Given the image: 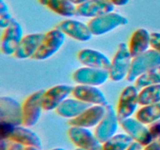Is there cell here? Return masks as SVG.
Segmentation results:
<instances>
[{
    "instance_id": "cell-5",
    "label": "cell",
    "mask_w": 160,
    "mask_h": 150,
    "mask_svg": "<svg viewBox=\"0 0 160 150\" xmlns=\"http://www.w3.org/2000/svg\"><path fill=\"white\" fill-rule=\"evenodd\" d=\"M138 95L139 89L134 84L126 86L122 90L116 107V112L120 122L136 113L138 107L140 106Z\"/></svg>"
},
{
    "instance_id": "cell-18",
    "label": "cell",
    "mask_w": 160,
    "mask_h": 150,
    "mask_svg": "<svg viewBox=\"0 0 160 150\" xmlns=\"http://www.w3.org/2000/svg\"><path fill=\"white\" fill-rule=\"evenodd\" d=\"M78 61L84 67L109 70L111 60L106 54L93 48H83L77 55Z\"/></svg>"
},
{
    "instance_id": "cell-17",
    "label": "cell",
    "mask_w": 160,
    "mask_h": 150,
    "mask_svg": "<svg viewBox=\"0 0 160 150\" xmlns=\"http://www.w3.org/2000/svg\"><path fill=\"white\" fill-rule=\"evenodd\" d=\"M114 9L115 6L108 0H88L77 6V16L92 19L114 12Z\"/></svg>"
},
{
    "instance_id": "cell-16",
    "label": "cell",
    "mask_w": 160,
    "mask_h": 150,
    "mask_svg": "<svg viewBox=\"0 0 160 150\" xmlns=\"http://www.w3.org/2000/svg\"><path fill=\"white\" fill-rule=\"evenodd\" d=\"M72 95L74 98L91 105L107 106L108 101L104 92L96 86L77 84L73 87Z\"/></svg>"
},
{
    "instance_id": "cell-13",
    "label": "cell",
    "mask_w": 160,
    "mask_h": 150,
    "mask_svg": "<svg viewBox=\"0 0 160 150\" xmlns=\"http://www.w3.org/2000/svg\"><path fill=\"white\" fill-rule=\"evenodd\" d=\"M0 121L23 125L22 104L10 96L0 97Z\"/></svg>"
},
{
    "instance_id": "cell-12",
    "label": "cell",
    "mask_w": 160,
    "mask_h": 150,
    "mask_svg": "<svg viewBox=\"0 0 160 150\" xmlns=\"http://www.w3.org/2000/svg\"><path fill=\"white\" fill-rule=\"evenodd\" d=\"M55 28L62 31L66 36L78 42H88L93 36L88 23L73 19L62 20Z\"/></svg>"
},
{
    "instance_id": "cell-9",
    "label": "cell",
    "mask_w": 160,
    "mask_h": 150,
    "mask_svg": "<svg viewBox=\"0 0 160 150\" xmlns=\"http://www.w3.org/2000/svg\"><path fill=\"white\" fill-rule=\"evenodd\" d=\"M106 113L98 125L94 129V133L101 143H103L117 134L120 122L117 117L116 109L108 104Z\"/></svg>"
},
{
    "instance_id": "cell-10",
    "label": "cell",
    "mask_w": 160,
    "mask_h": 150,
    "mask_svg": "<svg viewBox=\"0 0 160 150\" xmlns=\"http://www.w3.org/2000/svg\"><path fill=\"white\" fill-rule=\"evenodd\" d=\"M72 78L78 84L99 87L109 79V74L106 70L83 66L73 72Z\"/></svg>"
},
{
    "instance_id": "cell-24",
    "label": "cell",
    "mask_w": 160,
    "mask_h": 150,
    "mask_svg": "<svg viewBox=\"0 0 160 150\" xmlns=\"http://www.w3.org/2000/svg\"><path fill=\"white\" fill-rule=\"evenodd\" d=\"M135 117L147 126L160 120V102L141 106L136 112Z\"/></svg>"
},
{
    "instance_id": "cell-30",
    "label": "cell",
    "mask_w": 160,
    "mask_h": 150,
    "mask_svg": "<svg viewBox=\"0 0 160 150\" xmlns=\"http://www.w3.org/2000/svg\"><path fill=\"white\" fill-rule=\"evenodd\" d=\"M151 48L160 53V33H151Z\"/></svg>"
},
{
    "instance_id": "cell-2",
    "label": "cell",
    "mask_w": 160,
    "mask_h": 150,
    "mask_svg": "<svg viewBox=\"0 0 160 150\" xmlns=\"http://www.w3.org/2000/svg\"><path fill=\"white\" fill-rule=\"evenodd\" d=\"M159 65H160V53L150 48L142 54L132 58L126 80L129 82H134L139 77Z\"/></svg>"
},
{
    "instance_id": "cell-3",
    "label": "cell",
    "mask_w": 160,
    "mask_h": 150,
    "mask_svg": "<svg viewBox=\"0 0 160 150\" xmlns=\"http://www.w3.org/2000/svg\"><path fill=\"white\" fill-rule=\"evenodd\" d=\"M128 23L129 20L125 16L112 12L91 19L88 22V25L94 36H100L111 32L120 27L126 26Z\"/></svg>"
},
{
    "instance_id": "cell-23",
    "label": "cell",
    "mask_w": 160,
    "mask_h": 150,
    "mask_svg": "<svg viewBox=\"0 0 160 150\" xmlns=\"http://www.w3.org/2000/svg\"><path fill=\"white\" fill-rule=\"evenodd\" d=\"M42 6H45L55 13L61 17L71 18L77 16V6L69 0H38Z\"/></svg>"
},
{
    "instance_id": "cell-28",
    "label": "cell",
    "mask_w": 160,
    "mask_h": 150,
    "mask_svg": "<svg viewBox=\"0 0 160 150\" xmlns=\"http://www.w3.org/2000/svg\"><path fill=\"white\" fill-rule=\"evenodd\" d=\"M12 20H13V17H12L9 12L7 3L4 0H0V28L1 29L4 30L5 28H7Z\"/></svg>"
},
{
    "instance_id": "cell-25",
    "label": "cell",
    "mask_w": 160,
    "mask_h": 150,
    "mask_svg": "<svg viewBox=\"0 0 160 150\" xmlns=\"http://www.w3.org/2000/svg\"><path fill=\"white\" fill-rule=\"evenodd\" d=\"M134 141L126 133H118L102 143V150H127Z\"/></svg>"
},
{
    "instance_id": "cell-19",
    "label": "cell",
    "mask_w": 160,
    "mask_h": 150,
    "mask_svg": "<svg viewBox=\"0 0 160 150\" xmlns=\"http://www.w3.org/2000/svg\"><path fill=\"white\" fill-rule=\"evenodd\" d=\"M43 33L26 34L20 41L13 56L18 59H27L34 56L44 38Z\"/></svg>"
},
{
    "instance_id": "cell-11",
    "label": "cell",
    "mask_w": 160,
    "mask_h": 150,
    "mask_svg": "<svg viewBox=\"0 0 160 150\" xmlns=\"http://www.w3.org/2000/svg\"><path fill=\"white\" fill-rule=\"evenodd\" d=\"M120 127L126 134L142 145H146L152 142L153 139L148 126L145 125L136 117H129L120 121Z\"/></svg>"
},
{
    "instance_id": "cell-15",
    "label": "cell",
    "mask_w": 160,
    "mask_h": 150,
    "mask_svg": "<svg viewBox=\"0 0 160 150\" xmlns=\"http://www.w3.org/2000/svg\"><path fill=\"white\" fill-rule=\"evenodd\" d=\"M106 106L102 105L90 106L78 117L69 120V125L86 128H95L104 117L106 111Z\"/></svg>"
},
{
    "instance_id": "cell-14",
    "label": "cell",
    "mask_w": 160,
    "mask_h": 150,
    "mask_svg": "<svg viewBox=\"0 0 160 150\" xmlns=\"http://www.w3.org/2000/svg\"><path fill=\"white\" fill-rule=\"evenodd\" d=\"M73 87L68 84H57L52 86L45 92L42 96V107L45 111H55L56 108L70 95Z\"/></svg>"
},
{
    "instance_id": "cell-4",
    "label": "cell",
    "mask_w": 160,
    "mask_h": 150,
    "mask_svg": "<svg viewBox=\"0 0 160 150\" xmlns=\"http://www.w3.org/2000/svg\"><path fill=\"white\" fill-rule=\"evenodd\" d=\"M66 37L67 36L62 31L56 28L47 31L44 34L40 46L32 59L34 60L43 61L51 58L62 48L65 42Z\"/></svg>"
},
{
    "instance_id": "cell-29",
    "label": "cell",
    "mask_w": 160,
    "mask_h": 150,
    "mask_svg": "<svg viewBox=\"0 0 160 150\" xmlns=\"http://www.w3.org/2000/svg\"><path fill=\"white\" fill-rule=\"evenodd\" d=\"M15 127L12 123L0 121V138L9 140V136L12 134Z\"/></svg>"
},
{
    "instance_id": "cell-40",
    "label": "cell",
    "mask_w": 160,
    "mask_h": 150,
    "mask_svg": "<svg viewBox=\"0 0 160 150\" xmlns=\"http://www.w3.org/2000/svg\"><path fill=\"white\" fill-rule=\"evenodd\" d=\"M74 150H84V149H81V148H76Z\"/></svg>"
},
{
    "instance_id": "cell-21",
    "label": "cell",
    "mask_w": 160,
    "mask_h": 150,
    "mask_svg": "<svg viewBox=\"0 0 160 150\" xmlns=\"http://www.w3.org/2000/svg\"><path fill=\"white\" fill-rule=\"evenodd\" d=\"M9 141L17 142L23 146H33L42 149V140L38 134L30 128L23 125L16 126L12 134L9 136Z\"/></svg>"
},
{
    "instance_id": "cell-8",
    "label": "cell",
    "mask_w": 160,
    "mask_h": 150,
    "mask_svg": "<svg viewBox=\"0 0 160 150\" xmlns=\"http://www.w3.org/2000/svg\"><path fill=\"white\" fill-rule=\"evenodd\" d=\"M23 36V30L21 24L13 18L10 24L3 30L0 42L1 52L5 56H13Z\"/></svg>"
},
{
    "instance_id": "cell-39",
    "label": "cell",
    "mask_w": 160,
    "mask_h": 150,
    "mask_svg": "<svg viewBox=\"0 0 160 150\" xmlns=\"http://www.w3.org/2000/svg\"><path fill=\"white\" fill-rule=\"evenodd\" d=\"M156 141H157V142H158V143H159V145H160V135L156 139Z\"/></svg>"
},
{
    "instance_id": "cell-38",
    "label": "cell",
    "mask_w": 160,
    "mask_h": 150,
    "mask_svg": "<svg viewBox=\"0 0 160 150\" xmlns=\"http://www.w3.org/2000/svg\"><path fill=\"white\" fill-rule=\"evenodd\" d=\"M50 150H66V149L63 148H61V147H56V148H53Z\"/></svg>"
},
{
    "instance_id": "cell-1",
    "label": "cell",
    "mask_w": 160,
    "mask_h": 150,
    "mask_svg": "<svg viewBox=\"0 0 160 150\" xmlns=\"http://www.w3.org/2000/svg\"><path fill=\"white\" fill-rule=\"evenodd\" d=\"M132 58L128 44L121 42L111 60L110 67L108 70L109 79L114 82H120L126 79L129 73Z\"/></svg>"
},
{
    "instance_id": "cell-20",
    "label": "cell",
    "mask_w": 160,
    "mask_h": 150,
    "mask_svg": "<svg viewBox=\"0 0 160 150\" xmlns=\"http://www.w3.org/2000/svg\"><path fill=\"white\" fill-rule=\"evenodd\" d=\"M128 46L132 57L148 51L151 48V33L144 28H138L131 34Z\"/></svg>"
},
{
    "instance_id": "cell-22",
    "label": "cell",
    "mask_w": 160,
    "mask_h": 150,
    "mask_svg": "<svg viewBox=\"0 0 160 150\" xmlns=\"http://www.w3.org/2000/svg\"><path fill=\"white\" fill-rule=\"evenodd\" d=\"M90 106L91 105L87 104L74 97H68L56 108L55 112L59 117L70 120L78 117Z\"/></svg>"
},
{
    "instance_id": "cell-6",
    "label": "cell",
    "mask_w": 160,
    "mask_h": 150,
    "mask_svg": "<svg viewBox=\"0 0 160 150\" xmlns=\"http://www.w3.org/2000/svg\"><path fill=\"white\" fill-rule=\"evenodd\" d=\"M45 90L40 89L28 95L22 103L23 125L31 128L38 123L42 116V96Z\"/></svg>"
},
{
    "instance_id": "cell-32",
    "label": "cell",
    "mask_w": 160,
    "mask_h": 150,
    "mask_svg": "<svg viewBox=\"0 0 160 150\" xmlns=\"http://www.w3.org/2000/svg\"><path fill=\"white\" fill-rule=\"evenodd\" d=\"M23 148H24V146H23L20 144L9 141V144H8L6 150H23Z\"/></svg>"
},
{
    "instance_id": "cell-7",
    "label": "cell",
    "mask_w": 160,
    "mask_h": 150,
    "mask_svg": "<svg viewBox=\"0 0 160 150\" xmlns=\"http://www.w3.org/2000/svg\"><path fill=\"white\" fill-rule=\"evenodd\" d=\"M67 135L77 148L84 150H102V143L90 128L70 126Z\"/></svg>"
},
{
    "instance_id": "cell-26",
    "label": "cell",
    "mask_w": 160,
    "mask_h": 150,
    "mask_svg": "<svg viewBox=\"0 0 160 150\" xmlns=\"http://www.w3.org/2000/svg\"><path fill=\"white\" fill-rule=\"evenodd\" d=\"M138 101L140 106L160 102V84L145 86L139 89Z\"/></svg>"
},
{
    "instance_id": "cell-33",
    "label": "cell",
    "mask_w": 160,
    "mask_h": 150,
    "mask_svg": "<svg viewBox=\"0 0 160 150\" xmlns=\"http://www.w3.org/2000/svg\"><path fill=\"white\" fill-rule=\"evenodd\" d=\"M144 150H160V145L157 141L153 140L149 144L144 146Z\"/></svg>"
},
{
    "instance_id": "cell-36",
    "label": "cell",
    "mask_w": 160,
    "mask_h": 150,
    "mask_svg": "<svg viewBox=\"0 0 160 150\" xmlns=\"http://www.w3.org/2000/svg\"><path fill=\"white\" fill-rule=\"evenodd\" d=\"M70 2H71L73 4H74L75 6H79V5L82 4L84 2L88 1V0H69Z\"/></svg>"
},
{
    "instance_id": "cell-34",
    "label": "cell",
    "mask_w": 160,
    "mask_h": 150,
    "mask_svg": "<svg viewBox=\"0 0 160 150\" xmlns=\"http://www.w3.org/2000/svg\"><path fill=\"white\" fill-rule=\"evenodd\" d=\"M127 150H144V145L137 142H133Z\"/></svg>"
},
{
    "instance_id": "cell-35",
    "label": "cell",
    "mask_w": 160,
    "mask_h": 150,
    "mask_svg": "<svg viewBox=\"0 0 160 150\" xmlns=\"http://www.w3.org/2000/svg\"><path fill=\"white\" fill-rule=\"evenodd\" d=\"M108 1L110 2L115 6L122 7V6H125L126 5H128L130 0H108Z\"/></svg>"
},
{
    "instance_id": "cell-31",
    "label": "cell",
    "mask_w": 160,
    "mask_h": 150,
    "mask_svg": "<svg viewBox=\"0 0 160 150\" xmlns=\"http://www.w3.org/2000/svg\"><path fill=\"white\" fill-rule=\"evenodd\" d=\"M148 128H149V131L153 139L156 140L160 135V120H158V121L148 125Z\"/></svg>"
},
{
    "instance_id": "cell-37",
    "label": "cell",
    "mask_w": 160,
    "mask_h": 150,
    "mask_svg": "<svg viewBox=\"0 0 160 150\" xmlns=\"http://www.w3.org/2000/svg\"><path fill=\"white\" fill-rule=\"evenodd\" d=\"M23 150H41L40 148H36V147H33V146H27L24 147Z\"/></svg>"
},
{
    "instance_id": "cell-27",
    "label": "cell",
    "mask_w": 160,
    "mask_h": 150,
    "mask_svg": "<svg viewBox=\"0 0 160 150\" xmlns=\"http://www.w3.org/2000/svg\"><path fill=\"white\" fill-rule=\"evenodd\" d=\"M153 84H160V65L148 70L134 81V85L138 89Z\"/></svg>"
}]
</instances>
